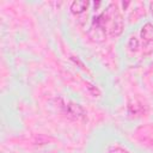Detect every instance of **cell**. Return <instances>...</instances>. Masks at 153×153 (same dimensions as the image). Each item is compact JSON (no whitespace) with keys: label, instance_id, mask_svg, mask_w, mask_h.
Listing matches in <instances>:
<instances>
[{"label":"cell","instance_id":"1","mask_svg":"<svg viewBox=\"0 0 153 153\" xmlns=\"http://www.w3.org/2000/svg\"><path fill=\"white\" fill-rule=\"evenodd\" d=\"M59 100L61 102L60 108H61L62 112L65 115H67L68 117L74 118V120H80V118H84L85 117L86 112H85L84 108L80 104L74 103V102H71V100H66L63 98H60Z\"/></svg>","mask_w":153,"mask_h":153},{"label":"cell","instance_id":"2","mask_svg":"<svg viewBox=\"0 0 153 153\" xmlns=\"http://www.w3.org/2000/svg\"><path fill=\"white\" fill-rule=\"evenodd\" d=\"M87 6H88V1L75 0L71 4V12L74 13V14H80V13H82L87 10Z\"/></svg>","mask_w":153,"mask_h":153},{"label":"cell","instance_id":"3","mask_svg":"<svg viewBox=\"0 0 153 153\" xmlns=\"http://www.w3.org/2000/svg\"><path fill=\"white\" fill-rule=\"evenodd\" d=\"M140 36L143 41L146 42H149V41H153V24L151 23H146L141 30H140Z\"/></svg>","mask_w":153,"mask_h":153},{"label":"cell","instance_id":"4","mask_svg":"<svg viewBox=\"0 0 153 153\" xmlns=\"http://www.w3.org/2000/svg\"><path fill=\"white\" fill-rule=\"evenodd\" d=\"M122 29H123V20L120 14H116L111 27V36H118L122 32Z\"/></svg>","mask_w":153,"mask_h":153},{"label":"cell","instance_id":"5","mask_svg":"<svg viewBox=\"0 0 153 153\" xmlns=\"http://www.w3.org/2000/svg\"><path fill=\"white\" fill-rule=\"evenodd\" d=\"M139 47H140L139 39H137L135 36H131V37L129 38V41H128V48H129V50H130V51H136V50L139 49Z\"/></svg>","mask_w":153,"mask_h":153},{"label":"cell","instance_id":"6","mask_svg":"<svg viewBox=\"0 0 153 153\" xmlns=\"http://www.w3.org/2000/svg\"><path fill=\"white\" fill-rule=\"evenodd\" d=\"M86 88L87 91L93 96V97H99L100 96V91L98 90V87H96L94 85L90 84V82H86Z\"/></svg>","mask_w":153,"mask_h":153},{"label":"cell","instance_id":"7","mask_svg":"<svg viewBox=\"0 0 153 153\" xmlns=\"http://www.w3.org/2000/svg\"><path fill=\"white\" fill-rule=\"evenodd\" d=\"M108 153H128L124 148L120 147V146H111L108 151Z\"/></svg>","mask_w":153,"mask_h":153}]
</instances>
